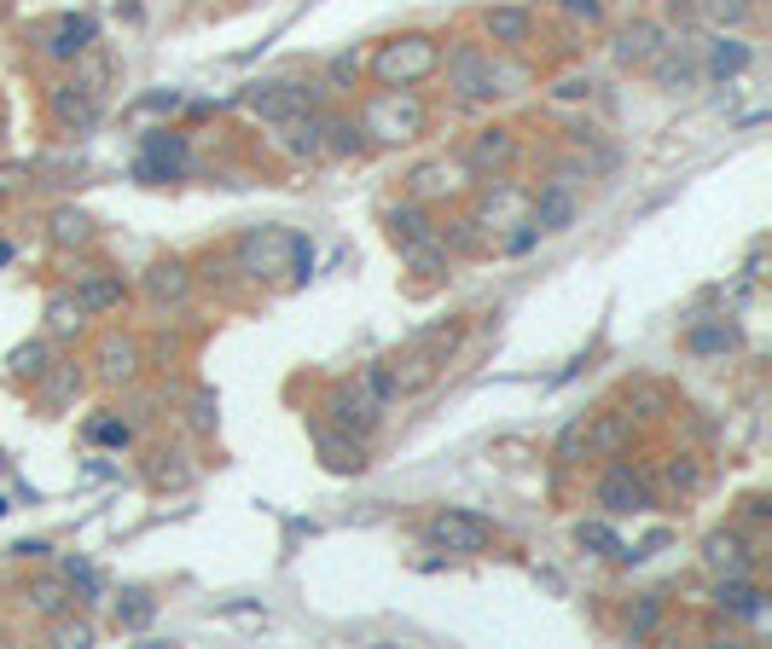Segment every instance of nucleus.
Returning <instances> with one entry per match:
<instances>
[{
  "instance_id": "c03bdc74",
  "label": "nucleus",
  "mask_w": 772,
  "mask_h": 649,
  "mask_svg": "<svg viewBox=\"0 0 772 649\" xmlns=\"http://www.w3.org/2000/svg\"><path fill=\"white\" fill-rule=\"evenodd\" d=\"M64 580H70V591H82V604H93L99 597V575L88 562H64Z\"/></svg>"
},
{
  "instance_id": "aec40b11",
  "label": "nucleus",
  "mask_w": 772,
  "mask_h": 649,
  "mask_svg": "<svg viewBox=\"0 0 772 649\" xmlns=\"http://www.w3.org/2000/svg\"><path fill=\"white\" fill-rule=\"evenodd\" d=\"M279 145H285L297 163L325 158V128H320V111H302V116H285V122H279Z\"/></svg>"
},
{
  "instance_id": "b1692460",
  "label": "nucleus",
  "mask_w": 772,
  "mask_h": 649,
  "mask_svg": "<svg viewBox=\"0 0 772 649\" xmlns=\"http://www.w3.org/2000/svg\"><path fill=\"white\" fill-rule=\"evenodd\" d=\"M645 70L656 75V88H662V93H685V88H691V75H698V64H691V53H685L680 41H662V53H656Z\"/></svg>"
},
{
  "instance_id": "e433bc0d",
  "label": "nucleus",
  "mask_w": 772,
  "mask_h": 649,
  "mask_svg": "<svg viewBox=\"0 0 772 649\" xmlns=\"http://www.w3.org/2000/svg\"><path fill=\"white\" fill-rule=\"evenodd\" d=\"M360 75H367V59H360V53H338L331 70H325V88H354Z\"/></svg>"
},
{
  "instance_id": "bb28decb",
  "label": "nucleus",
  "mask_w": 772,
  "mask_h": 649,
  "mask_svg": "<svg viewBox=\"0 0 772 649\" xmlns=\"http://www.w3.org/2000/svg\"><path fill=\"white\" fill-rule=\"evenodd\" d=\"M435 239H442L448 255H482V250H488L482 221H471V215H459V221H448V226H435Z\"/></svg>"
},
{
  "instance_id": "473e14b6",
  "label": "nucleus",
  "mask_w": 772,
  "mask_h": 649,
  "mask_svg": "<svg viewBox=\"0 0 772 649\" xmlns=\"http://www.w3.org/2000/svg\"><path fill=\"white\" fill-rule=\"evenodd\" d=\"M354 383H360V395H367V400H372L378 412H383V406H390V400L401 395V388H395V372H390V366H367V372H360Z\"/></svg>"
},
{
  "instance_id": "6ab92c4d",
  "label": "nucleus",
  "mask_w": 772,
  "mask_h": 649,
  "mask_svg": "<svg viewBox=\"0 0 772 649\" xmlns=\"http://www.w3.org/2000/svg\"><path fill=\"white\" fill-rule=\"evenodd\" d=\"M383 232H390L395 250H413V244L435 239V221H430V210L419 197H407V203H395V210H383Z\"/></svg>"
},
{
  "instance_id": "dca6fc26",
  "label": "nucleus",
  "mask_w": 772,
  "mask_h": 649,
  "mask_svg": "<svg viewBox=\"0 0 772 649\" xmlns=\"http://www.w3.org/2000/svg\"><path fill=\"white\" fill-rule=\"evenodd\" d=\"M314 447H320V458H325L338 476H360V470L372 464V458H367V440L349 435V429H331V424L314 429Z\"/></svg>"
},
{
  "instance_id": "4be33fe9",
  "label": "nucleus",
  "mask_w": 772,
  "mask_h": 649,
  "mask_svg": "<svg viewBox=\"0 0 772 649\" xmlns=\"http://www.w3.org/2000/svg\"><path fill=\"white\" fill-rule=\"evenodd\" d=\"M656 53H662V30H656V23H628V30L615 36V64H622V70H645Z\"/></svg>"
},
{
  "instance_id": "5701e85b",
  "label": "nucleus",
  "mask_w": 772,
  "mask_h": 649,
  "mask_svg": "<svg viewBox=\"0 0 772 649\" xmlns=\"http://www.w3.org/2000/svg\"><path fill=\"white\" fill-rule=\"evenodd\" d=\"M570 221H575V192H570V186H558V180H552V186L534 197L529 226H534V232H563Z\"/></svg>"
},
{
  "instance_id": "4468645a",
  "label": "nucleus",
  "mask_w": 772,
  "mask_h": 649,
  "mask_svg": "<svg viewBox=\"0 0 772 649\" xmlns=\"http://www.w3.org/2000/svg\"><path fill=\"white\" fill-rule=\"evenodd\" d=\"M703 562L714 575H755V539H743L738 528H720L703 539Z\"/></svg>"
},
{
  "instance_id": "f8f14e48",
  "label": "nucleus",
  "mask_w": 772,
  "mask_h": 649,
  "mask_svg": "<svg viewBox=\"0 0 772 649\" xmlns=\"http://www.w3.org/2000/svg\"><path fill=\"white\" fill-rule=\"evenodd\" d=\"M180 169H187V134H146V151H140V163L134 174L146 180V186H163V180H174Z\"/></svg>"
},
{
  "instance_id": "a878e982",
  "label": "nucleus",
  "mask_w": 772,
  "mask_h": 649,
  "mask_svg": "<svg viewBox=\"0 0 772 649\" xmlns=\"http://www.w3.org/2000/svg\"><path fill=\"white\" fill-rule=\"evenodd\" d=\"M23 597H30V609H36V615H47V620H53V615H64V609L76 604L64 575H41V580H30V591H23Z\"/></svg>"
},
{
  "instance_id": "39448f33",
  "label": "nucleus",
  "mask_w": 772,
  "mask_h": 649,
  "mask_svg": "<svg viewBox=\"0 0 772 649\" xmlns=\"http://www.w3.org/2000/svg\"><path fill=\"white\" fill-rule=\"evenodd\" d=\"M453 343H459V325H435V331H424L419 343H413V348H407V354L395 359V366H390L401 395H407V388H424L435 372H442V366H448V354H453Z\"/></svg>"
},
{
  "instance_id": "4c0bfd02",
  "label": "nucleus",
  "mask_w": 772,
  "mask_h": 649,
  "mask_svg": "<svg viewBox=\"0 0 772 649\" xmlns=\"http://www.w3.org/2000/svg\"><path fill=\"white\" fill-rule=\"evenodd\" d=\"M656 620H662V591H651L645 604L628 615V638H651V632H656Z\"/></svg>"
},
{
  "instance_id": "a18cd8bd",
  "label": "nucleus",
  "mask_w": 772,
  "mask_h": 649,
  "mask_svg": "<svg viewBox=\"0 0 772 649\" xmlns=\"http://www.w3.org/2000/svg\"><path fill=\"white\" fill-rule=\"evenodd\" d=\"M12 372H18V377H41V372H47V343L18 348V354H12Z\"/></svg>"
},
{
  "instance_id": "0eeeda50",
  "label": "nucleus",
  "mask_w": 772,
  "mask_h": 649,
  "mask_svg": "<svg viewBox=\"0 0 772 649\" xmlns=\"http://www.w3.org/2000/svg\"><path fill=\"white\" fill-rule=\"evenodd\" d=\"M239 255V273H255V278H273V273H291V255H297V232L285 226H262L233 250Z\"/></svg>"
},
{
  "instance_id": "49530a36",
  "label": "nucleus",
  "mask_w": 772,
  "mask_h": 649,
  "mask_svg": "<svg viewBox=\"0 0 772 649\" xmlns=\"http://www.w3.org/2000/svg\"><path fill=\"white\" fill-rule=\"evenodd\" d=\"M668 481H674L680 493H691L703 476H698V464H691V458H674V464H668Z\"/></svg>"
},
{
  "instance_id": "a211bd4d",
  "label": "nucleus",
  "mask_w": 772,
  "mask_h": 649,
  "mask_svg": "<svg viewBox=\"0 0 772 649\" xmlns=\"http://www.w3.org/2000/svg\"><path fill=\"white\" fill-rule=\"evenodd\" d=\"M714 609L732 615V620H761L766 615V591L750 580V575H720L714 586Z\"/></svg>"
},
{
  "instance_id": "c85d7f7f",
  "label": "nucleus",
  "mask_w": 772,
  "mask_h": 649,
  "mask_svg": "<svg viewBox=\"0 0 772 649\" xmlns=\"http://www.w3.org/2000/svg\"><path fill=\"white\" fill-rule=\"evenodd\" d=\"M320 128H325V151H338V158H360L367 151V134H360V122H349V116H325L320 111Z\"/></svg>"
},
{
  "instance_id": "79ce46f5",
  "label": "nucleus",
  "mask_w": 772,
  "mask_h": 649,
  "mask_svg": "<svg viewBox=\"0 0 772 649\" xmlns=\"http://www.w3.org/2000/svg\"><path fill=\"white\" fill-rule=\"evenodd\" d=\"M88 440H99V447H128L134 429H128L122 418H99V424H88Z\"/></svg>"
},
{
  "instance_id": "72a5a7b5",
  "label": "nucleus",
  "mask_w": 772,
  "mask_h": 649,
  "mask_svg": "<svg viewBox=\"0 0 772 649\" xmlns=\"http://www.w3.org/2000/svg\"><path fill=\"white\" fill-rule=\"evenodd\" d=\"M88 239H93V221H88L82 210H59V215H53V244H64V250L76 244V250H82Z\"/></svg>"
},
{
  "instance_id": "f257e3e1",
  "label": "nucleus",
  "mask_w": 772,
  "mask_h": 649,
  "mask_svg": "<svg viewBox=\"0 0 772 649\" xmlns=\"http://www.w3.org/2000/svg\"><path fill=\"white\" fill-rule=\"evenodd\" d=\"M435 64H442V41L424 36V30L383 41L378 53L367 59V70L378 75L383 88H413V82H424V75H435Z\"/></svg>"
},
{
  "instance_id": "f03ea898",
  "label": "nucleus",
  "mask_w": 772,
  "mask_h": 649,
  "mask_svg": "<svg viewBox=\"0 0 772 649\" xmlns=\"http://www.w3.org/2000/svg\"><path fill=\"white\" fill-rule=\"evenodd\" d=\"M424 122H430V105L413 88H383V93L367 99V111H360V134L401 145V140H419Z\"/></svg>"
},
{
  "instance_id": "20e7f679",
  "label": "nucleus",
  "mask_w": 772,
  "mask_h": 649,
  "mask_svg": "<svg viewBox=\"0 0 772 649\" xmlns=\"http://www.w3.org/2000/svg\"><path fill=\"white\" fill-rule=\"evenodd\" d=\"M424 539L435 545V551H459V557H477L494 545V523L477 510H435L424 523Z\"/></svg>"
},
{
  "instance_id": "c756f323",
  "label": "nucleus",
  "mask_w": 772,
  "mask_h": 649,
  "mask_svg": "<svg viewBox=\"0 0 772 649\" xmlns=\"http://www.w3.org/2000/svg\"><path fill=\"white\" fill-rule=\"evenodd\" d=\"M738 343V331L726 325V320H709V325H691V336H685V348L691 354H726Z\"/></svg>"
},
{
  "instance_id": "c9c22d12",
  "label": "nucleus",
  "mask_w": 772,
  "mask_h": 649,
  "mask_svg": "<svg viewBox=\"0 0 772 649\" xmlns=\"http://www.w3.org/2000/svg\"><path fill=\"white\" fill-rule=\"evenodd\" d=\"M47 638L64 643V649H88L93 643V627H88V620H70V609H64V615H53V632H47Z\"/></svg>"
},
{
  "instance_id": "7ed1b4c3",
  "label": "nucleus",
  "mask_w": 772,
  "mask_h": 649,
  "mask_svg": "<svg viewBox=\"0 0 772 649\" xmlns=\"http://www.w3.org/2000/svg\"><path fill=\"white\" fill-rule=\"evenodd\" d=\"M435 70L448 75V88H453L459 99H488V93H500V64H494V53H488L482 41H453Z\"/></svg>"
},
{
  "instance_id": "cd10ccee",
  "label": "nucleus",
  "mask_w": 772,
  "mask_h": 649,
  "mask_svg": "<svg viewBox=\"0 0 772 649\" xmlns=\"http://www.w3.org/2000/svg\"><path fill=\"white\" fill-rule=\"evenodd\" d=\"M151 620H158V597L151 591H122L117 597V627L122 632H146Z\"/></svg>"
},
{
  "instance_id": "2eb2a0df",
  "label": "nucleus",
  "mask_w": 772,
  "mask_h": 649,
  "mask_svg": "<svg viewBox=\"0 0 772 649\" xmlns=\"http://www.w3.org/2000/svg\"><path fill=\"white\" fill-rule=\"evenodd\" d=\"M140 291L151 296V302H163V307H180L192 296V267L180 262V255H169V262H151L146 273H140Z\"/></svg>"
},
{
  "instance_id": "2f4dec72",
  "label": "nucleus",
  "mask_w": 772,
  "mask_h": 649,
  "mask_svg": "<svg viewBox=\"0 0 772 649\" xmlns=\"http://www.w3.org/2000/svg\"><path fill=\"white\" fill-rule=\"evenodd\" d=\"M698 7L720 23V30H743V23H750L755 18V7H761V0H698Z\"/></svg>"
},
{
  "instance_id": "f3484780",
  "label": "nucleus",
  "mask_w": 772,
  "mask_h": 649,
  "mask_svg": "<svg viewBox=\"0 0 772 649\" xmlns=\"http://www.w3.org/2000/svg\"><path fill=\"white\" fill-rule=\"evenodd\" d=\"M482 36L505 47V53H523L529 36H534V12L529 7H488L482 12Z\"/></svg>"
},
{
  "instance_id": "9d476101",
  "label": "nucleus",
  "mask_w": 772,
  "mask_h": 649,
  "mask_svg": "<svg viewBox=\"0 0 772 649\" xmlns=\"http://www.w3.org/2000/svg\"><path fill=\"white\" fill-rule=\"evenodd\" d=\"M93 18H76V12H64V18H53V23H47V30H36V53L41 59H53V64H76V59H82L88 53V47H93Z\"/></svg>"
},
{
  "instance_id": "412c9836",
  "label": "nucleus",
  "mask_w": 772,
  "mask_h": 649,
  "mask_svg": "<svg viewBox=\"0 0 772 649\" xmlns=\"http://www.w3.org/2000/svg\"><path fill=\"white\" fill-rule=\"evenodd\" d=\"M518 151H523V145H518V134H511V128H482V134L471 140V151H465V163L488 174V169L518 163Z\"/></svg>"
},
{
  "instance_id": "ddd939ff",
  "label": "nucleus",
  "mask_w": 772,
  "mask_h": 649,
  "mask_svg": "<svg viewBox=\"0 0 772 649\" xmlns=\"http://www.w3.org/2000/svg\"><path fill=\"white\" fill-rule=\"evenodd\" d=\"M93 366H99V383L122 388V383H134V377H140V366H146V348L134 343V336L111 331V336H99V354H93Z\"/></svg>"
},
{
  "instance_id": "1a4fd4ad",
  "label": "nucleus",
  "mask_w": 772,
  "mask_h": 649,
  "mask_svg": "<svg viewBox=\"0 0 772 649\" xmlns=\"http://www.w3.org/2000/svg\"><path fill=\"white\" fill-rule=\"evenodd\" d=\"M99 116V88L88 82H53L47 88V122L59 128V134H76V128H88Z\"/></svg>"
},
{
  "instance_id": "de8ad7c7",
  "label": "nucleus",
  "mask_w": 772,
  "mask_h": 649,
  "mask_svg": "<svg viewBox=\"0 0 772 649\" xmlns=\"http://www.w3.org/2000/svg\"><path fill=\"white\" fill-rule=\"evenodd\" d=\"M743 516H750V523H766V516H772V499H766V493H750V499H743Z\"/></svg>"
},
{
  "instance_id": "a19ab883",
  "label": "nucleus",
  "mask_w": 772,
  "mask_h": 649,
  "mask_svg": "<svg viewBox=\"0 0 772 649\" xmlns=\"http://www.w3.org/2000/svg\"><path fill=\"white\" fill-rule=\"evenodd\" d=\"M442 186H448V163H424V169H413V186H407V192L424 203L430 192H442Z\"/></svg>"
},
{
  "instance_id": "58836bf2",
  "label": "nucleus",
  "mask_w": 772,
  "mask_h": 649,
  "mask_svg": "<svg viewBox=\"0 0 772 649\" xmlns=\"http://www.w3.org/2000/svg\"><path fill=\"white\" fill-rule=\"evenodd\" d=\"M47 320H53V331H76V325L88 320V307L76 302V296H53V302H47Z\"/></svg>"
},
{
  "instance_id": "09e8293b",
  "label": "nucleus",
  "mask_w": 772,
  "mask_h": 649,
  "mask_svg": "<svg viewBox=\"0 0 772 649\" xmlns=\"http://www.w3.org/2000/svg\"><path fill=\"white\" fill-rule=\"evenodd\" d=\"M174 105H180L174 93H151V99H146V111H174Z\"/></svg>"
},
{
  "instance_id": "37998d69",
  "label": "nucleus",
  "mask_w": 772,
  "mask_h": 649,
  "mask_svg": "<svg viewBox=\"0 0 772 649\" xmlns=\"http://www.w3.org/2000/svg\"><path fill=\"white\" fill-rule=\"evenodd\" d=\"M558 12H563V18H575V23H586V30H593V23H604V0H558Z\"/></svg>"
},
{
  "instance_id": "6e6552de",
  "label": "nucleus",
  "mask_w": 772,
  "mask_h": 649,
  "mask_svg": "<svg viewBox=\"0 0 772 649\" xmlns=\"http://www.w3.org/2000/svg\"><path fill=\"white\" fill-rule=\"evenodd\" d=\"M320 406H325V418H331V429H349V435H360L367 440L378 424H383V412L360 395V383H331L325 395H320Z\"/></svg>"
},
{
  "instance_id": "393cba45",
  "label": "nucleus",
  "mask_w": 772,
  "mask_h": 649,
  "mask_svg": "<svg viewBox=\"0 0 772 649\" xmlns=\"http://www.w3.org/2000/svg\"><path fill=\"white\" fill-rule=\"evenodd\" d=\"M122 278L117 273H82V284H76V302L88 307V314H111V307H122Z\"/></svg>"
},
{
  "instance_id": "7c9ffc66",
  "label": "nucleus",
  "mask_w": 772,
  "mask_h": 649,
  "mask_svg": "<svg viewBox=\"0 0 772 649\" xmlns=\"http://www.w3.org/2000/svg\"><path fill=\"white\" fill-rule=\"evenodd\" d=\"M743 64H750V47H743L738 36H720V41L709 47V75H720V82H726V75H738Z\"/></svg>"
},
{
  "instance_id": "423d86ee",
  "label": "nucleus",
  "mask_w": 772,
  "mask_h": 649,
  "mask_svg": "<svg viewBox=\"0 0 772 649\" xmlns=\"http://www.w3.org/2000/svg\"><path fill=\"white\" fill-rule=\"evenodd\" d=\"M325 82H262L244 93V105L262 116V122H285V116H302V111H320L325 105Z\"/></svg>"
},
{
  "instance_id": "ea45409f",
  "label": "nucleus",
  "mask_w": 772,
  "mask_h": 649,
  "mask_svg": "<svg viewBox=\"0 0 772 649\" xmlns=\"http://www.w3.org/2000/svg\"><path fill=\"white\" fill-rule=\"evenodd\" d=\"M622 418H604V424H593V429H581V440H586V447H599V453H615V447H622Z\"/></svg>"
},
{
  "instance_id": "f704fd0d",
  "label": "nucleus",
  "mask_w": 772,
  "mask_h": 649,
  "mask_svg": "<svg viewBox=\"0 0 772 649\" xmlns=\"http://www.w3.org/2000/svg\"><path fill=\"white\" fill-rule=\"evenodd\" d=\"M575 545H581V551H593V557H615V551H622L615 528H604V523H581L575 528Z\"/></svg>"
},
{
  "instance_id": "9b49d317",
  "label": "nucleus",
  "mask_w": 772,
  "mask_h": 649,
  "mask_svg": "<svg viewBox=\"0 0 772 649\" xmlns=\"http://www.w3.org/2000/svg\"><path fill=\"white\" fill-rule=\"evenodd\" d=\"M599 505L610 516H639V510H651V481L633 476V464H610L599 476Z\"/></svg>"
}]
</instances>
